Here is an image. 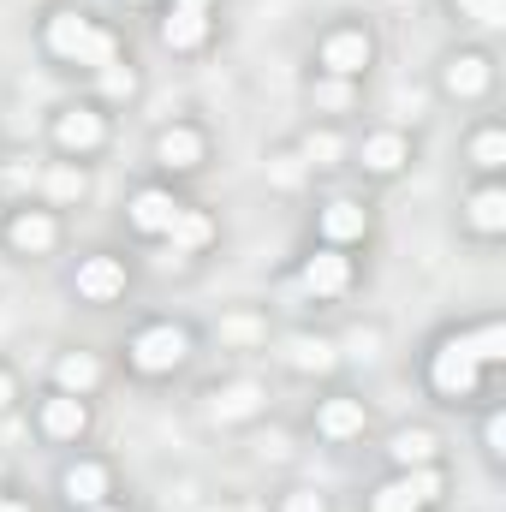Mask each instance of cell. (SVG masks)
Instances as JSON below:
<instances>
[{
  "mask_svg": "<svg viewBox=\"0 0 506 512\" xmlns=\"http://www.w3.org/2000/svg\"><path fill=\"white\" fill-rule=\"evenodd\" d=\"M48 48H54L60 60H78V66H108V60H114V36L96 30V24L78 18V12H54V18H48Z\"/></svg>",
  "mask_w": 506,
  "mask_h": 512,
  "instance_id": "obj_1",
  "label": "cell"
},
{
  "mask_svg": "<svg viewBox=\"0 0 506 512\" xmlns=\"http://www.w3.org/2000/svg\"><path fill=\"white\" fill-rule=\"evenodd\" d=\"M131 364H137L143 376H161V370L185 364V328H173V322H161V328H143V334L131 340Z\"/></svg>",
  "mask_w": 506,
  "mask_h": 512,
  "instance_id": "obj_2",
  "label": "cell"
},
{
  "mask_svg": "<svg viewBox=\"0 0 506 512\" xmlns=\"http://www.w3.org/2000/svg\"><path fill=\"white\" fill-rule=\"evenodd\" d=\"M429 382L441 387V393H453V399H465V393L477 387V364H471V358L447 340V346L435 352V364H429Z\"/></svg>",
  "mask_w": 506,
  "mask_h": 512,
  "instance_id": "obj_3",
  "label": "cell"
},
{
  "mask_svg": "<svg viewBox=\"0 0 506 512\" xmlns=\"http://www.w3.org/2000/svg\"><path fill=\"white\" fill-rule=\"evenodd\" d=\"M78 292H84V298H96V304H108V298H120V292H126V268H120L114 256H90V262L78 268Z\"/></svg>",
  "mask_w": 506,
  "mask_h": 512,
  "instance_id": "obj_4",
  "label": "cell"
},
{
  "mask_svg": "<svg viewBox=\"0 0 506 512\" xmlns=\"http://www.w3.org/2000/svg\"><path fill=\"white\" fill-rule=\"evenodd\" d=\"M364 60H370V36H358V30H340L322 48V66H334V78H352Z\"/></svg>",
  "mask_w": 506,
  "mask_h": 512,
  "instance_id": "obj_5",
  "label": "cell"
},
{
  "mask_svg": "<svg viewBox=\"0 0 506 512\" xmlns=\"http://www.w3.org/2000/svg\"><path fill=\"white\" fill-rule=\"evenodd\" d=\"M346 280H352V262H346V256L322 251V256H310V262H304V286H310V292H322V298L346 292Z\"/></svg>",
  "mask_w": 506,
  "mask_h": 512,
  "instance_id": "obj_6",
  "label": "cell"
},
{
  "mask_svg": "<svg viewBox=\"0 0 506 512\" xmlns=\"http://www.w3.org/2000/svg\"><path fill=\"white\" fill-rule=\"evenodd\" d=\"M173 215H179V203L167 191H137L131 197V227H143V233H167Z\"/></svg>",
  "mask_w": 506,
  "mask_h": 512,
  "instance_id": "obj_7",
  "label": "cell"
},
{
  "mask_svg": "<svg viewBox=\"0 0 506 512\" xmlns=\"http://www.w3.org/2000/svg\"><path fill=\"white\" fill-rule=\"evenodd\" d=\"M262 411V387L256 382H233L215 393V423H239V417H256Z\"/></svg>",
  "mask_w": 506,
  "mask_h": 512,
  "instance_id": "obj_8",
  "label": "cell"
},
{
  "mask_svg": "<svg viewBox=\"0 0 506 512\" xmlns=\"http://www.w3.org/2000/svg\"><path fill=\"white\" fill-rule=\"evenodd\" d=\"M102 495H108V471H102V465L84 459V465L66 471V501H72V507H96Z\"/></svg>",
  "mask_w": 506,
  "mask_h": 512,
  "instance_id": "obj_9",
  "label": "cell"
},
{
  "mask_svg": "<svg viewBox=\"0 0 506 512\" xmlns=\"http://www.w3.org/2000/svg\"><path fill=\"white\" fill-rule=\"evenodd\" d=\"M155 155H161V167H197V161H203V137L185 131V126H173V131H161Z\"/></svg>",
  "mask_w": 506,
  "mask_h": 512,
  "instance_id": "obj_10",
  "label": "cell"
},
{
  "mask_svg": "<svg viewBox=\"0 0 506 512\" xmlns=\"http://www.w3.org/2000/svg\"><path fill=\"white\" fill-rule=\"evenodd\" d=\"M54 137H60L66 149H96V143H102V114H90V108H72V114H60Z\"/></svg>",
  "mask_w": 506,
  "mask_h": 512,
  "instance_id": "obj_11",
  "label": "cell"
},
{
  "mask_svg": "<svg viewBox=\"0 0 506 512\" xmlns=\"http://www.w3.org/2000/svg\"><path fill=\"white\" fill-rule=\"evenodd\" d=\"M447 90H453V96H483V90H489V60H483V54H459V60L447 66Z\"/></svg>",
  "mask_w": 506,
  "mask_h": 512,
  "instance_id": "obj_12",
  "label": "cell"
},
{
  "mask_svg": "<svg viewBox=\"0 0 506 512\" xmlns=\"http://www.w3.org/2000/svg\"><path fill=\"white\" fill-rule=\"evenodd\" d=\"M471 364H495V358H506V328L501 322H489V328H477V334H459L453 340Z\"/></svg>",
  "mask_w": 506,
  "mask_h": 512,
  "instance_id": "obj_13",
  "label": "cell"
},
{
  "mask_svg": "<svg viewBox=\"0 0 506 512\" xmlns=\"http://www.w3.org/2000/svg\"><path fill=\"white\" fill-rule=\"evenodd\" d=\"M167 245H173V256H179V251H197V245H209V215H197V209H179V215L167 221Z\"/></svg>",
  "mask_w": 506,
  "mask_h": 512,
  "instance_id": "obj_14",
  "label": "cell"
},
{
  "mask_svg": "<svg viewBox=\"0 0 506 512\" xmlns=\"http://www.w3.org/2000/svg\"><path fill=\"white\" fill-rule=\"evenodd\" d=\"M358 429H364V405H358V399H328V405H322V435L346 441V435H358Z\"/></svg>",
  "mask_w": 506,
  "mask_h": 512,
  "instance_id": "obj_15",
  "label": "cell"
},
{
  "mask_svg": "<svg viewBox=\"0 0 506 512\" xmlns=\"http://www.w3.org/2000/svg\"><path fill=\"white\" fill-rule=\"evenodd\" d=\"M203 36H209V18H203V12H173V18L161 24V42H167V48H197Z\"/></svg>",
  "mask_w": 506,
  "mask_h": 512,
  "instance_id": "obj_16",
  "label": "cell"
},
{
  "mask_svg": "<svg viewBox=\"0 0 506 512\" xmlns=\"http://www.w3.org/2000/svg\"><path fill=\"white\" fill-rule=\"evenodd\" d=\"M322 233H328L334 245H346V239H364V209H358V203H328V215H322Z\"/></svg>",
  "mask_w": 506,
  "mask_h": 512,
  "instance_id": "obj_17",
  "label": "cell"
},
{
  "mask_svg": "<svg viewBox=\"0 0 506 512\" xmlns=\"http://www.w3.org/2000/svg\"><path fill=\"white\" fill-rule=\"evenodd\" d=\"M42 429H48V435H60V441H66V435H78V429H84V405H78L72 393H66V399H48V405H42Z\"/></svg>",
  "mask_w": 506,
  "mask_h": 512,
  "instance_id": "obj_18",
  "label": "cell"
},
{
  "mask_svg": "<svg viewBox=\"0 0 506 512\" xmlns=\"http://www.w3.org/2000/svg\"><path fill=\"white\" fill-rule=\"evenodd\" d=\"M12 245H18V251H48V245H54V221L36 215V209L18 215V221H12Z\"/></svg>",
  "mask_w": 506,
  "mask_h": 512,
  "instance_id": "obj_19",
  "label": "cell"
},
{
  "mask_svg": "<svg viewBox=\"0 0 506 512\" xmlns=\"http://www.w3.org/2000/svg\"><path fill=\"white\" fill-rule=\"evenodd\" d=\"M96 382H102V364H96L90 352H72V358H60V387H66V393H90Z\"/></svg>",
  "mask_w": 506,
  "mask_h": 512,
  "instance_id": "obj_20",
  "label": "cell"
},
{
  "mask_svg": "<svg viewBox=\"0 0 506 512\" xmlns=\"http://www.w3.org/2000/svg\"><path fill=\"white\" fill-rule=\"evenodd\" d=\"M405 161V143H399V131H376L370 143H364V167L370 173H393Z\"/></svg>",
  "mask_w": 506,
  "mask_h": 512,
  "instance_id": "obj_21",
  "label": "cell"
},
{
  "mask_svg": "<svg viewBox=\"0 0 506 512\" xmlns=\"http://www.w3.org/2000/svg\"><path fill=\"white\" fill-rule=\"evenodd\" d=\"M429 453H435V435H429V429L393 435V459H399V465H429Z\"/></svg>",
  "mask_w": 506,
  "mask_h": 512,
  "instance_id": "obj_22",
  "label": "cell"
},
{
  "mask_svg": "<svg viewBox=\"0 0 506 512\" xmlns=\"http://www.w3.org/2000/svg\"><path fill=\"white\" fill-rule=\"evenodd\" d=\"M471 221H477L483 233H501L506 227V197L501 191H477V197H471Z\"/></svg>",
  "mask_w": 506,
  "mask_h": 512,
  "instance_id": "obj_23",
  "label": "cell"
},
{
  "mask_svg": "<svg viewBox=\"0 0 506 512\" xmlns=\"http://www.w3.org/2000/svg\"><path fill=\"white\" fill-rule=\"evenodd\" d=\"M292 370H334V346L328 340H292Z\"/></svg>",
  "mask_w": 506,
  "mask_h": 512,
  "instance_id": "obj_24",
  "label": "cell"
},
{
  "mask_svg": "<svg viewBox=\"0 0 506 512\" xmlns=\"http://www.w3.org/2000/svg\"><path fill=\"white\" fill-rule=\"evenodd\" d=\"M42 185H48L54 203H78V197H84V173H78V167H54Z\"/></svg>",
  "mask_w": 506,
  "mask_h": 512,
  "instance_id": "obj_25",
  "label": "cell"
},
{
  "mask_svg": "<svg viewBox=\"0 0 506 512\" xmlns=\"http://www.w3.org/2000/svg\"><path fill=\"white\" fill-rule=\"evenodd\" d=\"M411 495H417V507H429V501H441V477L429 471V465H405V477H399Z\"/></svg>",
  "mask_w": 506,
  "mask_h": 512,
  "instance_id": "obj_26",
  "label": "cell"
},
{
  "mask_svg": "<svg viewBox=\"0 0 506 512\" xmlns=\"http://www.w3.org/2000/svg\"><path fill=\"white\" fill-rule=\"evenodd\" d=\"M304 161H310V167H334V161H340V137H334V131H310V137H304Z\"/></svg>",
  "mask_w": 506,
  "mask_h": 512,
  "instance_id": "obj_27",
  "label": "cell"
},
{
  "mask_svg": "<svg viewBox=\"0 0 506 512\" xmlns=\"http://www.w3.org/2000/svg\"><path fill=\"white\" fill-rule=\"evenodd\" d=\"M376 512H417V495H411L405 483H387L376 495Z\"/></svg>",
  "mask_w": 506,
  "mask_h": 512,
  "instance_id": "obj_28",
  "label": "cell"
},
{
  "mask_svg": "<svg viewBox=\"0 0 506 512\" xmlns=\"http://www.w3.org/2000/svg\"><path fill=\"white\" fill-rule=\"evenodd\" d=\"M506 161V137L501 131H483V137H477V167H501Z\"/></svg>",
  "mask_w": 506,
  "mask_h": 512,
  "instance_id": "obj_29",
  "label": "cell"
},
{
  "mask_svg": "<svg viewBox=\"0 0 506 512\" xmlns=\"http://www.w3.org/2000/svg\"><path fill=\"white\" fill-rule=\"evenodd\" d=\"M459 12H471L477 24H501V18H506V0H459Z\"/></svg>",
  "mask_w": 506,
  "mask_h": 512,
  "instance_id": "obj_30",
  "label": "cell"
},
{
  "mask_svg": "<svg viewBox=\"0 0 506 512\" xmlns=\"http://www.w3.org/2000/svg\"><path fill=\"white\" fill-rule=\"evenodd\" d=\"M102 90H108V96H131V90H137V78H131L126 66H114V60H108V66H102Z\"/></svg>",
  "mask_w": 506,
  "mask_h": 512,
  "instance_id": "obj_31",
  "label": "cell"
},
{
  "mask_svg": "<svg viewBox=\"0 0 506 512\" xmlns=\"http://www.w3.org/2000/svg\"><path fill=\"white\" fill-rule=\"evenodd\" d=\"M316 102H322V108H346V102H352L346 78H328V84H316Z\"/></svg>",
  "mask_w": 506,
  "mask_h": 512,
  "instance_id": "obj_32",
  "label": "cell"
},
{
  "mask_svg": "<svg viewBox=\"0 0 506 512\" xmlns=\"http://www.w3.org/2000/svg\"><path fill=\"white\" fill-rule=\"evenodd\" d=\"M221 334H227V340H256L262 328H256L251 316H233V322H221Z\"/></svg>",
  "mask_w": 506,
  "mask_h": 512,
  "instance_id": "obj_33",
  "label": "cell"
},
{
  "mask_svg": "<svg viewBox=\"0 0 506 512\" xmlns=\"http://www.w3.org/2000/svg\"><path fill=\"white\" fill-rule=\"evenodd\" d=\"M298 173H304V167H298L292 155H274V185H298Z\"/></svg>",
  "mask_w": 506,
  "mask_h": 512,
  "instance_id": "obj_34",
  "label": "cell"
},
{
  "mask_svg": "<svg viewBox=\"0 0 506 512\" xmlns=\"http://www.w3.org/2000/svg\"><path fill=\"white\" fill-rule=\"evenodd\" d=\"M286 512H328V507H322V495H310V489H298V495L286 501Z\"/></svg>",
  "mask_w": 506,
  "mask_h": 512,
  "instance_id": "obj_35",
  "label": "cell"
},
{
  "mask_svg": "<svg viewBox=\"0 0 506 512\" xmlns=\"http://www.w3.org/2000/svg\"><path fill=\"white\" fill-rule=\"evenodd\" d=\"M483 435H489V453H506V423H501V417H489V429H483Z\"/></svg>",
  "mask_w": 506,
  "mask_h": 512,
  "instance_id": "obj_36",
  "label": "cell"
},
{
  "mask_svg": "<svg viewBox=\"0 0 506 512\" xmlns=\"http://www.w3.org/2000/svg\"><path fill=\"white\" fill-rule=\"evenodd\" d=\"M179 12H209V0H179Z\"/></svg>",
  "mask_w": 506,
  "mask_h": 512,
  "instance_id": "obj_37",
  "label": "cell"
},
{
  "mask_svg": "<svg viewBox=\"0 0 506 512\" xmlns=\"http://www.w3.org/2000/svg\"><path fill=\"white\" fill-rule=\"evenodd\" d=\"M6 399H12V382H6V376H0V405H6Z\"/></svg>",
  "mask_w": 506,
  "mask_h": 512,
  "instance_id": "obj_38",
  "label": "cell"
},
{
  "mask_svg": "<svg viewBox=\"0 0 506 512\" xmlns=\"http://www.w3.org/2000/svg\"><path fill=\"white\" fill-rule=\"evenodd\" d=\"M0 512H30V507H18V501H0Z\"/></svg>",
  "mask_w": 506,
  "mask_h": 512,
  "instance_id": "obj_39",
  "label": "cell"
},
{
  "mask_svg": "<svg viewBox=\"0 0 506 512\" xmlns=\"http://www.w3.org/2000/svg\"><path fill=\"white\" fill-rule=\"evenodd\" d=\"M90 512H114V507H90Z\"/></svg>",
  "mask_w": 506,
  "mask_h": 512,
  "instance_id": "obj_40",
  "label": "cell"
},
{
  "mask_svg": "<svg viewBox=\"0 0 506 512\" xmlns=\"http://www.w3.org/2000/svg\"><path fill=\"white\" fill-rule=\"evenodd\" d=\"M0 501H6V495H0Z\"/></svg>",
  "mask_w": 506,
  "mask_h": 512,
  "instance_id": "obj_41",
  "label": "cell"
}]
</instances>
